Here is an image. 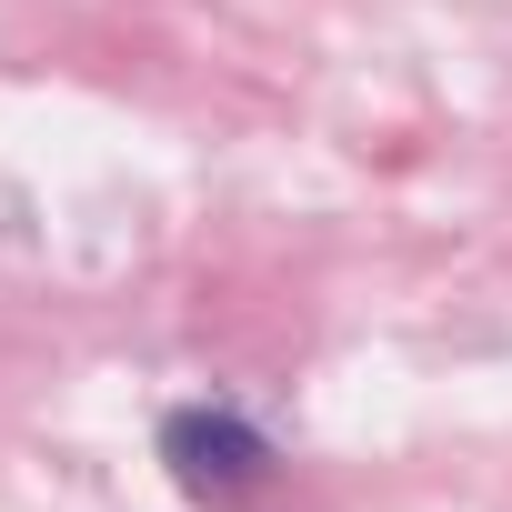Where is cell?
Listing matches in <instances>:
<instances>
[{
	"label": "cell",
	"instance_id": "cell-1",
	"mask_svg": "<svg viewBox=\"0 0 512 512\" xmlns=\"http://www.w3.org/2000/svg\"><path fill=\"white\" fill-rule=\"evenodd\" d=\"M161 462H171V482L191 492V502H251L272 482V432L251 422L241 402H181V412H161Z\"/></svg>",
	"mask_w": 512,
	"mask_h": 512
}]
</instances>
